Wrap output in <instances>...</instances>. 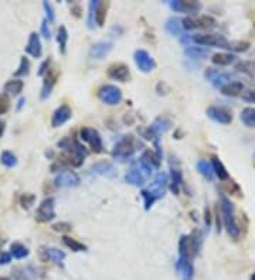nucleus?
Segmentation results:
<instances>
[{"label": "nucleus", "instance_id": "f8f14e48", "mask_svg": "<svg viewBox=\"0 0 255 280\" xmlns=\"http://www.w3.org/2000/svg\"><path fill=\"white\" fill-rule=\"evenodd\" d=\"M40 256H41V259L43 261H46V262H52V264H55L57 266H64V259H66V253L63 252V250H60V249H57V247H41L40 249Z\"/></svg>", "mask_w": 255, "mask_h": 280}, {"label": "nucleus", "instance_id": "de8ad7c7", "mask_svg": "<svg viewBox=\"0 0 255 280\" xmlns=\"http://www.w3.org/2000/svg\"><path fill=\"white\" fill-rule=\"evenodd\" d=\"M9 108H10V99H9V97L6 94L0 95V115L6 114L9 111Z\"/></svg>", "mask_w": 255, "mask_h": 280}, {"label": "nucleus", "instance_id": "6e6d98bb", "mask_svg": "<svg viewBox=\"0 0 255 280\" xmlns=\"http://www.w3.org/2000/svg\"><path fill=\"white\" fill-rule=\"evenodd\" d=\"M10 262H12V253L3 252L0 255V264H9Z\"/></svg>", "mask_w": 255, "mask_h": 280}, {"label": "nucleus", "instance_id": "79ce46f5", "mask_svg": "<svg viewBox=\"0 0 255 280\" xmlns=\"http://www.w3.org/2000/svg\"><path fill=\"white\" fill-rule=\"evenodd\" d=\"M30 72V61L26 57H21L20 60V66L17 68V71H15V77H24Z\"/></svg>", "mask_w": 255, "mask_h": 280}, {"label": "nucleus", "instance_id": "bb28decb", "mask_svg": "<svg viewBox=\"0 0 255 280\" xmlns=\"http://www.w3.org/2000/svg\"><path fill=\"white\" fill-rule=\"evenodd\" d=\"M211 160H213V162H211V165H213V171H214V174L219 177V180H221V181H224V180H228V179H230V174H228V171H227V168L224 167V165L221 163L220 159L214 156Z\"/></svg>", "mask_w": 255, "mask_h": 280}, {"label": "nucleus", "instance_id": "2f4dec72", "mask_svg": "<svg viewBox=\"0 0 255 280\" xmlns=\"http://www.w3.org/2000/svg\"><path fill=\"white\" fill-rule=\"evenodd\" d=\"M140 159H143L148 165H152L153 168H159V167H160V160H162V157H160L157 153L152 151V150H145Z\"/></svg>", "mask_w": 255, "mask_h": 280}, {"label": "nucleus", "instance_id": "423d86ee", "mask_svg": "<svg viewBox=\"0 0 255 280\" xmlns=\"http://www.w3.org/2000/svg\"><path fill=\"white\" fill-rule=\"evenodd\" d=\"M80 137L89 145L91 150L97 154H100L103 151V145H102L101 134L98 131L92 129V128H83L80 131Z\"/></svg>", "mask_w": 255, "mask_h": 280}, {"label": "nucleus", "instance_id": "a211bd4d", "mask_svg": "<svg viewBox=\"0 0 255 280\" xmlns=\"http://www.w3.org/2000/svg\"><path fill=\"white\" fill-rule=\"evenodd\" d=\"M114 49V44L109 43V41H100V43H95L91 49H89V57L92 60H102L105 58L111 51Z\"/></svg>", "mask_w": 255, "mask_h": 280}, {"label": "nucleus", "instance_id": "39448f33", "mask_svg": "<svg viewBox=\"0 0 255 280\" xmlns=\"http://www.w3.org/2000/svg\"><path fill=\"white\" fill-rule=\"evenodd\" d=\"M54 207H55V199L52 197L46 198L41 201V204L38 205L37 208V213H35V221L40 222V224H46V222H50L55 218V211H54Z\"/></svg>", "mask_w": 255, "mask_h": 280}, {"label": "nucleus", "instance_id": "864d4df0", "mask_svg": "<svg viewBox=\"0 0 255 280\" xmlns=\"http://www.w3.org/2000/svg\"><path fill=\"white\" fill-rule=\"evenodd\" d=\"M41 34H43V37L47 38V40H50L51 38V30L50 27H49V21H47V18L41 21Z\"/></svg>", "mask_w": 255, "mask_h": 280}, {"label": "nucleus", "instance_id": "412c9836", "mask_svg": "<svg viewBox=\"0 0 255 280\" xmlns=\"http://www.w3.org/2000/svg\"><path fill=\"white\" fill-rule=\"evenodd\" d=\"M176 269L183 276V280H191L194 275L193 264H191V261H187V259H179L176 264Z\"/></svg>", "mask_w": 255, "mask_h": 280}, {"label": "nucleus", "instance_id": "e2e57ef3", "mask_svg": "<svg viewBox=\"0 0 255 280\" xmlns=\"http://www.w3.org/2000/svg\"><path fill=\"white\" fill-rule=\"evenodd\" d=\"M250 280H255V272L253 273V276H251V279H250Z\"/></svg>", "mask_w": 255, "mask_h": 280}, {"label": "nucleus", "instance_id": "c85d7f7f", "mask_svg": "<svg viewBox=\"0 0 255 280\" xmlns=\"http://www.w3.org/2000/svg\"><path fill=\"white\" fill-rule=\"evenodd\" d=\"M197 170L200 171V174L204 179H207L208 181H213L214 179V171H213V165L207 160H200L197 162Z\"/></svg>", "mask_w": 255, "mask_h": 280}, {"label": "nucleus", "instance_id": "7ed1b4c3", "mask_svg": "<svg viewBox=\"0 0 255 280\" xmlns=\"http://www.w3.org/2000/svg\"><path fill=\"white\" fill-rule=\"evenodd\" d=\"M200 249V239L194 235H183L179 242V255L180 259L193 261Z\"/></svg>", "mask_w": 255, "mask_h": 280}, {"label": "nucleus", "instance_id": "0eeeda50", "mask_svg": "<svg viewBox=\"0 0 255 280\" xmlns=\"http://www.w3.org/2000/svg\"><path fill=\"white\" fill-rule=\"evenodd\" d=\"M191 41L200 46H208V47H220L225 49L227 47V40L219 35V34H194L191 35Z\"/></svg>", "mask_w": 255, "mask_h": 280}, {"label": "nucleus", "instance_id": "72a5a7b5", "mask_svg": "<svg viewBox=\"0 0 255 280\" xmlns=\"http://www.w3.org/2000/svg\"><path fill=\"white\" fill-rule=\"evenodd\" d=\"M108 7H109V3H103L100 1L97 10H95V23L102 27L105 24V20H106V12H108Z\"/></svg>", "mask_w": 255, "mask_h": 280}, {"label": "nucleus", "instance_id": "aec40b11", "mask_svg": "<svg viewBox=\"0 0 255 280\" xmlns=\"http://www.w3.org/2000/svg\"><path fill=\"white\" fill-rule=\"evenodd\" d=\"M26 52L30 54L34 58H40L43 54V47H41V41H40V35L37 33H32L29 37L27 46L24 47Z\"/></svg>", "mask_w": 255, "mask_h": 280}, {"label": "nucleus", "instance_id": "58836bf2", "mask_svg": "<svg viewBox=\"0 0 255 280\" xmlns=\"http://www.w3.org/2000/svg\"><path fill=\"white\" fill-rule=\"evenodd\" d=\"M236 69L238 72H244V74H255V61H241L236 64Z\"/></svg>", "mask_w": 255, "mask_h": 280}, {"label": "nucleus", "instance_id": "13d9d810", "mask_svg": "<svg viewBox=\"0 0 255 280\" xmlns=\"http://www.w3.org/2000/svg\"><path fill=\"white\" fill-rule=\"evenodd\" d=\"M80 12H81V7H80V6H77V4L71 9V13H72L75 17H80Z\"/></svg>", "mask_w": 255, "mask_h": 280}, {"label": "nucleus", "instance_id": "c03bdc74", "mask_svg": "<svg viewBox=\"0 0 255 280\" xmlns=\"http://www.w3.org/2000/svg\"><path fill=\"white\" fill-rule=\"evenodd\" d=\"M100 4V0H92L89 1V13H88V27L92 29L94 27V18H95V10Z\"/></svg>", "mask_w": 255, "mask_h": 280}, {"label": "nucleus", "instance_id": "4be33fe9", "mask_svg": "<svg viewBox=\"0 0 255 280\" xmlns=\"http://www.w3.org/2000/svg\"><path fill=\"white\" fill-rule=\"evenodd\" d=\"M149 128H151V131L159 137L160 134L166 133L170 128H171V122H170L169 119H166V117H156V119L153 120L152 126H149Z\"/></svg>", "mask_w": 255, "mask_h": 280}, {"label": "nucleus", "instance_id": "3c124183", "mask_svg": "<svg viewBox=\"0 0 255 280\" xmlns=\"http://www.w3.org/2000/svg\"><path fill=\"white\" fill-rule=\"evenodd\" d=\"M43 7H44V10H46V15H47V21L54 23V20H55V15H54L52 6H51L49 1H44V3H43Z\"/></svg>", "mask_w": 255, "mask_h": 280}, {"label": "nucleus", "instance_id": "7c9ffc66", "mask_svg": "<svg viewBox=\"0 0 255 280\" xmlns=\"http://www.w3.org/2000/svg\"><path fill=\"white\" fill-rule=\"evenodd\" d=\"M63 242L67 247H69L72 252H86L88 250V247L84 245L83 242L74 239V238H69V236H63Z\"/></svg>", "mask_w": 255, "mask_h": 280}, {"label": "nucleus", "instance_id": "6ab92c4d", "mask_svg": "<svg viewBox=\"0 0 255 280\" xmlns=\"http://www.w3.org/2000/svg\"><path fill=\"white\" fill-rule=\"evenodd\" d=\"M57 78H58V71L57 69H49V72L46 74V78H44L41 94H40V98L43 99V100H46L51 95L52 86L57 82Z\"/></svg>", "mask_w": 255, "mask_h": 280}, {"label": "nucleus", "instance_id": "0e129e2a", "mask_svg": "<svg viewBox=\"0 0 255 280\" xmlns=\"http://www.w3.org/2000/svg\"><path fill=\"white\" fill-rule=\"evenodd\" d=\"M0 280H10L9 278H0Z\"/></svg>", "mask_w": 255, "mask_h": 280}, {"label": "nucleus", "instance_id": "ea45409f", "mask_svg": "<svg viewBox=\"0 0 255 280\" xmlns=\"http://www.w3.org/2000/svg\"><path fill=\"white\" fill-rule=\"evenodd\" d=\"M236 77H234V74H219L211 82H213V85L216 86V88H222L224 85H227V83H230V81L231 80H234Z\"/></svg>", "mask_w": 255, "mask_h": 280}, {"label": "nucleus", "instance_id": "4468645a", "mask_svg": "<svg viewBox=\"0 0 255 280\" xmlns=\"http://www.w3.org/2000/svg\"><path fill=\"white\" fill-rule=\"evenodd\" d=\"M169 6L174 12H185V13H196L202 9V3L193 0H173L169 1Z\"/></svg>", "mask_w": 255, "mask_h": 280}, {"label": "nucleus", "instance_id": "a19ab883", "mask_svg": "<svg viewBox=\"0 0 255 280\" xmlns=\"http://www.w3.org/2000/svg\"><path fill=\"white\" fill-rule=\"evenodd\" d=\"M0 162L1 165H6V167H15L17 165V157L12 153V151H3L0 154Z\"/></svg>", "mask_w": 255, "mask_h": 280}, {"label": "nucleus", "instance_id": "f257e3e1", "mask_svg": "<svg viewBox=\"0 0 255 280\" xmlns=\"http://www.w3.org/2000/svg\"><path fill=\"white\" fill-rule=\"evenodd\" d=\"M153 173V167L151 165H148L143 159H139L137 162H135L131 170L126 173L125 176V181L135 185V187H140L143 185L146 179L151 177Z\"/></svg>", "mask_w": 255, "mask_h": 280}, {"label": "nucleus", "instance_id": "4c0bfd02", "mask_svg": "<svg viewBox=\"0 0 255 280\" xmlns=\"http://www.w3.org/2000/svg\"><path fill=\"white\" fill-rule=\"evenodd\" d=\"M251 47V44L248 41H228L225 49H231L236 52H245Z\"/></svg>", "mask_w": 255, "mask_h": 280}, {"label": "nucleus", "instance_id": "a878e982", "mask_svg": "<svg viewBox=\"0 0 255 280\" xmlns=\"http://www.w3.org/2000/svg\"><path fill=\"white\" fill-rule=\"evenodd\" d=\"M165 29L170 35H182L183 34V24H182V20L177 18V17H171L166 21L165 24Z\"/></svg>", "mask_w": 255, "mask_h": 280}, {"label": "nucleus", "instance_id": "37998d69", "mask_svg": "<svg viewBox=\"0 0 255 280\" xmlns=\"http://www.w3.org/2000/svg\"><path fill=\"white\" fill-rule=\"evenodd\" d=\"M140 196H142V198H143V204H145V210L146 211H149L151 208H152V205L157 201L156 199V197L153 196L152 193L146 188V190H142L140 191Z\"/></svg>", "mask_w": 255, "mask_h": 280}, {"label": "nucleus", "instance_id": "dca6fc26", "mask_svg": "<svg viewBox=\"0 0 255 280\" xmlns=\"http://www.w3.org/2000/svg\"><path fill=\"white\" fill-rule=\"evenodd\" d=\"M108 77L119 81V82H126L131 78V71L129 66L125 64H114L108 68Z\"/></svg>", "mask_w": 255, "mask_h": 280}, {"label": "nucleus", "instance_id": "9d476101", "mask_svg": "<svg viewBox=\"0 0 255 280\" xmlns=\"http://www.w3.org/2000/svg\"><path fill=\"white\" fill-rule=\"evenodd\" d=\"M207 116L211 120L221 123V125H230L233 122L231 112L224 106H210V108H207Z\"/></svg>", "mask_w": 255, "mask_h": 280}, {"label": "nucleus", "instance_id": "ddd939ff", "mask_svg": "<svg viewBox=\"0 0 255 280\" xmlns=\"http://www.w3.org/2000/svg\"><path fill=\"white\" fill-rule=\"evenodd\" d=\"M168 182H169V177L165 171H160L157 173V176L154 177V181L153 184L148 188L153 196L156 197V199L162 198L166 193V187H168Z\"/></svg>", "mask_w": 255, "mask_h": 280}, {"label": "nucleus", "instance_id": "5701e85b", "mask_svg": "<svg viewBox=\"0 0 255 280\" xmlns=\"http://www.w3.org/2000/svg\"><path fill=\"white\" fill-rule=\"evenodd\" d=\"M237 57L234 54H230V52H217L211 57V61L214 66H227L233 63H236Z\"/></svg>", "mask_w": 255, "mask_h": 280}, {"label": "nucleus", "instance_id": "6e6552de", "mask_svg": "<svg viewBox=\"0 0 255 280\" xmlns=\"http://www.w3.org/2000/svg\"><path fill=\"white\" fill-rule=\"evenodd\" d=\"M98 98L106 105H118L122 100V91L117 85H103L98 91Z\"/></svg>", "mask_w": 255, "mask_h": 280}, {"label": "nucleus", "instance_id": "cd10ccee", "mask_svg": "<svg viewBox=\"0 0 255 280\" xmlns=\"http://www.w3.org/2000/svg\"><path fill=\"white\" fill-rule=\"evenodd\" d=\"M241 122L247 126V128H255V108L253 106H247L241 111L239 115Z\"/></svg>", "mask_w": 255, "mask_h": 280}, {"label": "nucleus", "instance_id": "c756f323", "mask_svg": "<svg viewBox=\"0 0 255 280\" xmlns=\"http://www.w3.org/2000/svg\"><path fill=\"white\" fill-rule=\"evenodd\" d=\"M185 54L187 57L193 58V60H204L208 57L210 51L205 49H202V47H188V49H185Z\"/></svg>", "mask_w": 255, "mask_h": 280}, {"label": "nucleus", "instance_id": "5fc2aeb1", "mask_svg": "<svg viewBox=\"0 0 255 280\" xmlns=\"http://www.w3.org/2000/svg\"><path fill=\"white\" fill-rule=\"evenodd\" d=\"M50 60H46L41 66H40V68H38V72H37V75L38 77H44L47 72H49V66H50Z\"/></svg>", "mask_w": 255, "mask_h": 280}, {"label": "nucleus", "instance_id": "e433bc0d", "mask_svg": "<svg viewBox=\"0 0 255 280\" xmlns=\"http://www.w3.org/2000/svg\"><path fill=\"white\" fill-rule=\"evenodd\" d=\"M196 27L197 29H213L216 27V20L211 16L196 17Z\"/></svg>", "mask_w": 255, "mask_h": 280}, {"label": "nucleus", "instance_id": "09e8293b", "mask_svg": "<svg viewBox=\"0 0 255 280\" xmlns=\"http://www.w3.org/2000/svg\"><path fill=\"white\" fill-rule=\"evenodd\" d=\"M227 191L230 194H234V196H238V197H242V193L239 190V187L237 185V182H234L233 180H230L228 184H227Z\"/></svg>", "mask_w": 255, "mask_h": 280}, {"label": "nucleus", "instance_id": "f03ea898", "mask_svg": "<svg viewBox=\"0 0 255 280\" xmlns=\"http://www.w3.org/2000/svg\"><path fill=\"white\" fill-rule=\"evenodd\" d=\"M221 213H222L224 227L227 228L228 235L234 239H238L241 228H239V225L236 221V216H234V205L230 201V198H227L225 196H221Z\"/></svg>", "mask_w": 255, "mask_h": 280}, {"label": "nucleus", "instance_id": "4d7b16f0", "mask_svg": "<svg viewBox=\"0 0 255 280\" xmlns=\"http://www.w3.org/2000/svg\"><path fill=\"white\" fill-rule=\"evenodd\" d=\"M204 221H205V225L210 227V224H211V214H210V210H208V208L204 210Z\"/></svg>", "mask_w": 255, "mask_h": 280}, {"label": "nucleus", "instance_id": "2eb2a0df", "mask_svg": "<svg viewBox=\"0 0 255 280\" xmlns=\"http://www.w3.org/2000/svg\"><path fill=\"white\" fill-rule=\"evenodd\" d=\"M72 116V111L68 105H61L60 108H57L52 114L51 117V126L52 128H60L63 126L64 123H67L68 120L71 119Z\"/></svg>", "mask_w": 255, "mask_h": 280}, {"label": "nucleus", "instance_id": "c9c22d12", "mask_svg": "<svg viewBox=\"0 0 255 280\" xmlns=\"http://www.w3.org/2000/svg\"><path fill=\"white\" fill-rule=\"evenodd\" d=\"M10 250H12V256H15V259H24V258H27L29 256V249L24 247V245H21V244H13L12 247H10Z\"/></svg>", "mask_w": 255, "mask_h": 280}, {"label": "nucleus", "instance_id": "393cba45", "mask_svg": "<svg viewBox=\"0 0 255 280\" xmlns=\"http://www.w3.org/2000/svg\"><path fill=\"white\" fill-rule=\"evenodd\" d=\"M171 182H170V190L173 191L174 196H179V191H180V185L183 184V176H182V171L177 168V167H173L171 165Z\"/></svg>", "mask_w": 255, "mask_h": 280}, {"label": "nucleus", "instance_id": "052dcab7", "mask_svg": "<svg viewBox=\"0 0 255 280\" xmlns=\"http://www.w3.org/2000/svg\"><path fill=\"white\" fill-rule=\"evenodd\" d=\"M3 133H4V123L3 120H0V137L3 136Z\"/></svg>", "mask_w": 255, "mask_h": 280}, {"label": "nucleus", "instance_id": "a18cd8bd", "mask_svg": "<svg viewBox=\"0 0 255 280\" xmlns=\"http://www.w3.org/2000/svg\"><path fill=\"white\" fill-rule=\"evenodd\" d=\"M34 201H35V197H34L33 194H24L20 198V204H21V207L24 210H29L34 204Z\"/></svg>", "mask_w": 255, "mask_h": 280}, {"label": "nucleus", "instance_id": "b1692460", "mask_svg": "<svg viewBox=\"0 0 255 280\" xmlns=\"http://www.w3.org/2000/svg\"><path fill=\"white\" fill-rule=\"evenodd\" d=\"M242 89H244V85L241 82H238V81H233V82L227 83V85H224L222 88H220L222 95L231 97V98L241 95V94H242Z\"/></svg>", "mask_w": 255, "mask_h": 280}, {"label": "nucleus", "instance_id": "49530a36", "mask_svg": "<svg viewBox=\"0 0 255 280\" xmlns=\"http://www.w3.org/2000/svg\"><path fill=\"white\" fill-rule=\"evenodd\" d=\"M51 230L55 232H61V233H66V232H69L72 230L71 224L68 222H57L54 225H51Z\"/></svg>", "mask_w": 255, "mask_h": 280}, {"label": "nucleus", "instance_id": "603ef678", "mask_svg": "<svg viewBox=\"0 0 255 280\" xmlns=\"http://www.w3.org/2000/svg\"><path fill=\"white\" fill-rule=\"evenodd\" d=\"M219 74H220V71L216 69V68H207V69L204 71V77H205V80H208V81H213Z\"/></svg>", "mask_w": 255, "mask_h": 280}, {"label": "nucleus", "instance_id": "680f3d73", "mask_svg": "<svg viewBox=\"0 0 255 280\" xmlns=\"http://www.w3.org/2000/svg\"><path fill=\"white\" fill-rule=\"evenodd\" d=\"M4 242H6V241H4L3 238H0V250H1V247H3V245H4Z\"/></svg>", "mask_w": 255, "mask_h": 280}, {"label": "nucleus", "instance_id": "1a4fd4ad", "mask_svg": "<svg viewBox=\"0 0 255 280\" xmlns=\"http://www.w3.org/2000/svg\"><path fill=\"white\" fill-rule=\"evenodd\" d=\"M134 60H135L136 66L148 74V72H152L153 69L156 68V63L152 58V55L146 51V49H136L135 54H134Z\"/></svg>", "mask_w": 255, "mask_h": 280}, {"label": "nucleus", "instance_id": "473e14b6", "mask_svg": "<svg viewBox=\"0 0 255 280\" xmlns=\"http://www.w3.org/2000/svg\"><path fill=\"white\" fill-rule=\"evenodd\" d=\"M23 86L24 83L20 80H12V81H7L4 85V92L6 95L10 94V95H18L21 91H23Z\"/></svg>", "mask_w": 255, "mask_h": 280}, {"label": "nucleus", "instance_id": "8fccbe9b", "mask_svg": "<svg viewBox=\"0 0 255 280\" xmlns=\"http://www.w3.org/2000/svg\"><path fill=\"white\" fill-rule=\"evenodd\" d=\"M241 99L248 102V103H255V89H247L241 94Z\"/></svg>", "mask_w": 255, "mask_h": 280}, {"label": "nucleus", "instance_id": "20e7f679", "mask_svg": "<svg viewBox=\"0 0 255 280\" xmlns=\"http://www.w3.org/2000/svg\"><path fill=\"white\" fill-rule=\"evenodd\" d=\"M137 146H140V143L134 136H126L119 143H117V146L114 148V151H112V156L119 160H125L135 153Z\"/></svg>", "mask_w": 255, "mask_h": 280}, {"label": "nucleus", "instance_id": "f704fd0d", "mask_svg": "<svg viewBox=\"0 0 255 280\" xmlns=\"http://www.w3.org/2000/svg\"><path fill=\"white\" fill-rule=\"evenodd\" d=\"M67 41H68V32L64 26H61L58 29V33H57V43H58V49L61 54H66L67 52Z\"/></svg>", "mask_w": 255, "mask_h": 280}, {"label": "nucleus", "instance_id": "f3484780", "mask_svg": "<svg viewBox=\"0 0 255 280\" xmlns=\"http://www.w3.org/2000/svg\"><path fill=\"white\" fill-rule=\"evenodd\" d=\"M89 173L91 174H95V176H105L108 179H115L117 177V170L112 163L109 162H98L89 168Z\"/></svg>", "mask_w": 255, "mask_h": 280}, {"label": "nucleus", "instance_id": "bf43d9fd", "mask_svg": "<svg viewBox=\"0 0 255 280\" xmlns=\"http://www.w3.org/2000/svg\"><path fill=\"white\" fill-rule=\"evenodd\" d=\"M24 103H26V98H20L18 100H17V111H20L23 106H24Z\"/></svg>", "mask_w": 255, "mask_h": 280}, {"label": "nucleus", "instance_id": "9b49d317", "mask_svg": "<svg viewBox=\"0 0 255 280\" xmlns=\"http://www.w3.org/2000/svg\"><path fill=\"white\" fill-rule=\"evenodd\" d=\"M54 182L60 188H74V187L80 185V177L77 173H74L71 170H64L55 177Z\"/></svg>", "mask_w": 255, "mask_h": 280}]
</instances>
